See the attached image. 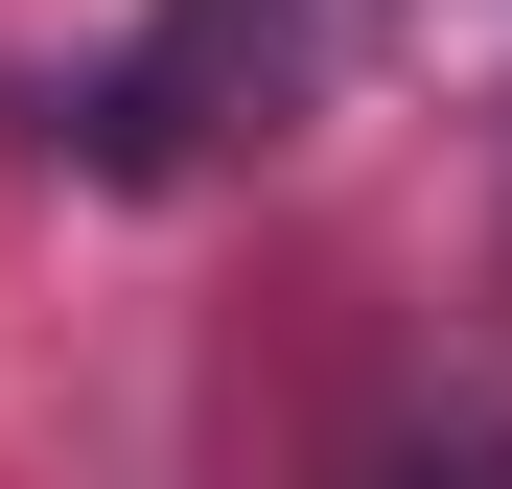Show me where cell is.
Wrapping results in <instances>:
<instances>
[{
  "label": "cell",
  "mask_w": 512,
  "mask_h": 489,
  "mask_svg": "<svg viewBox=\"0 0 512 489\" xmlns=\"http://www.w3.org/2000/svg\"><path fill=\"white\" fill-rule=\"evenodd\" d=\"M350 24H373V0H140L117 70L70 94V163H94V187H187V163L303 140L326 70H350Z\"/></svg>",
  "instance_id": "cell-1"
}]
</instances>
